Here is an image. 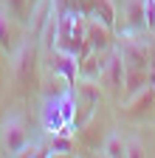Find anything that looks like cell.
Returning <instances> with one entry per match:
<instances>
[{
    "instance_id": "obj_10",
    "label": "cell",
    "mask_w": 155,
    "mask_h": 158,
    "mask_svg": "<svg viewBox=\"0 0 155 158\" xmlns=\"http://www.w3.org/2000/svg\"><path fill=\"white\" fill-rule=\"evenodd\" d=\"M40 45L45 48V51H54L56 48V40H59V6H54L51 3V9H48V17H45V26H43V31H40Z\"/></svg>"
},
{
    "instance_id": "obj_1",
    "label": "cell",
    "mask_w": 155,
    "mask_h": 158,
    "mask_svg": "<svg viewBox=\"0 0 155 158\" xmlns=\"http://www.w3.org/2000/svg\"><path fill=\"white\" fill-rule=\"evenodd\" d=\"M102 85L99 79H88V76H79L73 85V99H76V127H82L88 118L93 116V110L99 107L102 102Z\"/></svg>"
},
{
    "instance_id": "obj_15",
    "label": "cell",
    "mask_w": 155,
    "mask_h": 158,
    "mask_svg": "<svg viewBox=\"0 0 155 158\" xmlns=\"http://www.w3.org/2000/svg\"><path fill=\"white\" fill-rule=\"evenodd\" d=\"M73 135L71 133H51V141H48V155H68L73 152Z\"/></svg>"
},
{
    "instance_id": "obj_16",
    "label": "cell",
    "mask_w": 155,
    "mask_h": 158,
    "mask_svg": "<svg viewBox=\"0 0 155 158\" xmlns=\"http://www.w3.org/2000/svg\"><path fill=\"white\" fill-rule=\"evenodd\" d=\"M102 155L104 158H121L124 155V138H121V133H107L104 144H102Z\"/></svg>"
},
{
    "instance_id": "obj_17",
    "label": "cell",
    "mask_w": 155,
    "mask_h": 158,
    "mask_svg": "<svg viewBox=\"0 0 155 158\" xmlns=\"http://www.w3.org/2000/svg\"><path fill=\"white\" fill-rule=\"evenodd\" d=\"M90 14H96L107 26H116V6H113V0H93Z\"/></svg>"
},
{
    "instance_id": "obj_14",
    "label": "cell",
    "mask_w": 155,
    "mask_h": 158,
    "mask_svg": "<svg viewBox=\"0 0 155 158\" xmlns=\"http://www.w3.org/2000/svg\"><path fill=\"white\" fill-rule=\"evenodd\" d=\"M147 82H152L149 68H127V76H124V96L135 93L138 88H144Z\"/></svg>"
},
{
    "instance_id": "obj_21",
    "label": "cell",
    "mask_w": 155,
    "mask_h": 158,
    "mask_svg": "<svg viewBox=\"0 0 155 158\" xmlns=\"http://www.w3.org/2000/svg\"><path fill=\"white\" fill-rule=\"evenodd\" d=\"M149 76H152V82H155V51H152V56H149Z\"/></svg>"
},
{
    "instance_id": "obj_7",
    "label": "cell",
    "mask_w": 155,
    "mask_h": 158,
    "mask_svg": "<svg viewBox=\"0 0 155 158\" xmlns=\"http://www.w3.org/2000/svg\"><path fill=\"white\" fill-rule=\"evenodd\" d=\"M113 45H116L113 26L102 23L96 14H88V48H93V51H113Z\"/></svg>"
},
{
    "instance_id": "obj_9",
    "label": "cell",
    "mask_w": 155,
    "mask_h": 158,
    "mask_svg": "<svg viewBox=\"0 0 155 158\" xmlns=\"http://www.w3.org/2000/svg\"><path fill=\"white\" fill-rule=\"evenodd\" d=\"M20 48V31H17L14 20L6 9H0V51L3 54H14Z\"/></svg>"
},
{
    "instance_id": "obj_12",
    "label": "cell",
    "mask_w": 155,
    "mask_h": 158,
    "mask_svg": "<svg viewBox=\"0 0 155 158\" xmlns=\"http://www.w3.org/2000/svg\"><path fill=\"white\" fill-rule=\"evenodd\" d=\"M62 110H59V96H45L43 105V130L45 133H62Z\"/></svg>"
},
{
    "instance_id": "obj_5",
    "label": "cell",
    "mask_w": 155,
    "mask_h": 158,
    "mask_svg": "<svg viewBox=\"0 0 155 158\" xmlns=\"http://www.w3.org/2000/svg\"><path fill=\"white\" fill-rule=\"evenodd\" d=\"M34 68H37V43H23L14 54V62H11V76L17 85H28L31 76H34Z\"/></svg>"
},
{
    "instance_id": "obj_20",
    "label": "cell",
    "mask_w": 155,
    "mask_h": 158,
    "mask_svg": "<svg viewBox=\"0 0 155 158\" xmlns=\"http://www.w3.org/2000/svg\"><path fill=\"white\" fill-rule=\"evenodd\" d=\"M40 155H48V147L40 141H26V147L17 152V158H40Z\"/></svg>"
},
{
    "instance_id": "obj_13",
    "label": "cell",
    "mask_w": 155,
    "mask_h": 158,
    "mask_svg": "<svg viewBox=\"0 0 155 158\" xmlns=\"http://www.w3.org/2000/svg\"><path fill=\"white\" fill-rule=\"evenodd\" d=\"M104 59H107V51H93V48H88V51L79 56V76L99 79V73H102V68H104Z\"/></svg>"
},
{
    "instance_id": "obj_19",
    "label": "cell",
    "mask_w": 155,
    "mask_h": 158,
    "mask_svg": "<svg viewBox=\"0 0 155 158\" xmlns=\"http://www.w3.org/2000/svg\"><path fill=\"white\" fill-rule=\"evenodd\" d=\"M124 155L127 158H141V155H147V147H144V141H141L138 135L124 138Z\"/></svg>"
},
{
    "instance_id": "obj_4",
    "label": "cell",
    "mask_w": 155,
    "mask_h": 158,
    "mask_svg": "<svg viewBox=\"0 0 155 158\" xmlns=\"http://www.w3.org/2000/svg\"><path fill=\"white\" fill-rule=\"evenodd\" d=\"M28 141V133H26V122L20 113H9L0 124V144L9 155H17Z\"/></svg>"
},
{
    "instance_id": "obj_2",
    "label": "cell",
    "mask_w": 155,
    "mask_h": 158,
    "mask_svg": "<svg viewBox=\"0 0 155 158\" xmlns=\"http://www.w3.org/2000/svg\"><path fill=\"white\" fill-rule=\"evenodd\" d=\"M116 51L124 56V65L127 68H149L152 48H149V43H147L144 37H138V31H124Z\"/></svg>"
},
{
    "instance_id": "obj_3",
    "label": "cell",
    "mask_w": 155,
    "mask_h": 158,
    "mask_svg": "<svg viewBox=\"0 0 155 158\" xmlns=\"http://www.w3.org/2000/svg\"><path fill=\"white\" fill-rule=\"evenodd\" d=\"M124 76H127V65H124V56L119 51H107V59H104V68L99 73V85L104 93H113V96H121L124 90Z\"/></svg>"
},
{
    "instance_id": "obj_8",
    "label": "cell",
    "mask_w": 155,
    "mask_h": 158,
    "mask_svg": "<svg viewBox=\"0 0 155 158\" xmlns=\"http://www.w3.org/2000/svg\"><path fill=\"white\" fill-rule=\"evenodd\" d=\"M155 105V82H147L135 93L124 96V113L127 116H147Z\"/></svg>"
},
{
    "instance_id": "obj_6",
    "label": "cell",
    "mask_w": 155,
    "mask_h": 158,
    "mask_svg": "<svg viewBox=\"0 0 155 158\" xmlns=\"http://www.w3.org/2000/svg\"><path fill=\"white\" fill-rule=\"evenodd\" d=\"M48 68H51V73L65 76L73 88L76 79H79V56L65 48H54V51H48Z\"/></svg>"
},
{
    "instance_id": "obj_11",
    "label": "cell",
    "mask_w": 155,
    "mask_h": 158,
    "mask_svg": "<svg viewBox=\"0 0 155 158\" xmlns=\"http://www.w3.org/2000/svg\"><path fill=\"white\" fill-rule=\"evenodd\" d=\"M124 23L127 31L147 28V0H124Z\"/></svg>"
},
{
    "instance_id": "obj_18",
    "label": "cell",
    "mask_w": 155,
    "mask_h": 158,
    "mask_svg": "<svg viewBox=\"0 0 155 158\" xmlns=\"http://www.w3.org/2000/svg\"><path fill=\"white\" fill-rule=\"evenodd\" d=\"M3 9L17 20V23H26L28 20V0H3Z\"/></svg>"
}]
</instances>
